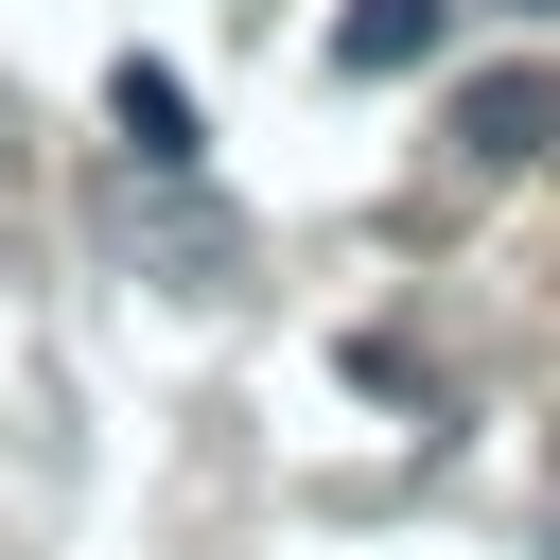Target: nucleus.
I'll use <instances>...</instances> for the list:
<instances>
[{
	"label": "nucleus",
	"mask_w": 560,
	"mask_h": 560,
	"mask_svg": "<svg viewBox=\"0 0 560 560\" xmlns=\"http://www.w3.org/2000/svg\"><path fill=\"white\" fill-rule=\"evenodd\" d=\"M542 140H560V88H542V70H490V88H455V158H472V175H525Z\"/></svg>",
	"instance_id": "f257e3e1"
},
{
	"label": "nucleus",
	"mask_w": 560,
	"mask_h": 560,
	"mask_svg": "<svg viewBox=\"0 0 560 560\" xmlns=\"http://www.w3.org/2000/svg\"><path fill=\"white\" fill-rule=\"evenodd\" d=\"M420 52H438V0H350V18H332V70H350V88H368V70H420Z\"/></svg>",
	"instance_id": "f03ea898"
},
{
	"label": "nucleus",
	"mask_w": 560,
	"mask_h": 560,
	"mask_svg": "<svg viewBox=\"0 0 560 560\" xmlns=\"http://www.w3.org/2000/svg\"><path fill=\"white\" fill-rule=\"evenodd\" d=\"M105 105H122V140H140L158 175H192V158H210V140H192V88H175V70H122Z\"/></svg>",
	"instance_id": "7ed1b4c3"
}]
</instances>
